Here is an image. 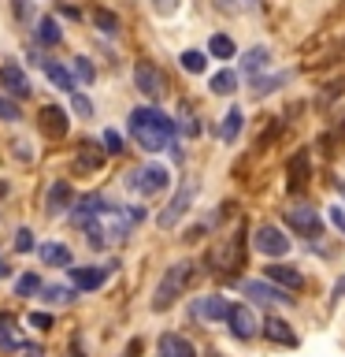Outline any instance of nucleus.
<instances>
[{
    "label": "nucleus",
    "instance_id": "2",
    "mask_svg": "<svg viewBox=\"0 0 345 357\" xmlns=\"http://www.w3.org/2000/svg\"><path fill=\"white\" fill-rule=\"evenodd\" d=\"M189 275H193V264H189V261H178V264L167 268L163 279H160V287H156V294H152V312L171 309L175 301L182 298V290L189 287Z\"/></svg>",
    "mask_w": 345,
    "mask_h": 357
},
{
    "label": "nucleus",
    "instance_id": "24",
    "mask_svg": "<svg viewBox=\"0 0 345 357\" xmlns=\"http://www.w3.org/2000/svg\"><path fill=\"white\" fill-rule=\"evenodd\" d=\"M45 75H49V82L56 86V89H67V93H74V78L67 75V67H60V63H45Z\"/></svg>",
    "mask_w": 345,
    "mask_h": 357
},
{
    "label": "nucleus",
    "instance_id": "21",
    "mask_svg": "<svg viewBox=\"0 0 345 357\" xmlns=\"http://www.w3.org/2000/svg\"><path fill=\"white\" fill-rule=\"evenodd\" d=\"M267 56H271V52H267V49H264V45H260V49H249V52H245V56H241V71L256 78V75H260V71H264V67H267Z\"/></svg>",
    "mask_w": 345,
    "mask_h": 357
},
{
    "label": "nucleus",
    "instance_id": "34",
    "mask_svg": "<svg viewBox=\"0 0 345 357\" xmlns=\"http://www.w3.org/2000/svg\"><path fill=\"white\" fill-rule=\"evenodd\" d=\"M74 75H78V82H82V86H89V82H93V78H97L93 63H89L86 56H78V60H74Z\"/></svg>",
    "mask_w": 345,
    "mask_h": 357
},
{
    "label": "nucleus",
    "instance_id": "32",
    "mask_svg": "<svg viewBox=\"0 0 345 357\" xmlns=\"http://www.w3.org/2000/svg\"><path fill=\"white\" fill-rule=\"evenodd\" d=\"M45 294V301H56V305H67V301H74V290L71 287H56V283H49L41 290Z\"/></svg>",
    "mask_w": 345,
    "mask_h": 357
},
{
    "label": "nucleus",
    "instance_id": "44",
    "mask_svg": "<svg viewBox=\"0 0 345 357\" xmlns=\"http://www.w3.org/2000/svg\"><path fill=\"white\" fill-rule=\"evenodd\" d=\"M122 216H127L130 223H141V220H145V208H138V205H127V208H122Z\"/></svg>",
    "mask_w": 345,
    "mask_h": 357
},
{
    "label": "nucleus",
    "instance_id": "17",
    "mask_svg": "<svg viewBox=\"0 0 345 357\" xmlns=\"http://www.w3.org/2000/svg\"><path fill=\"white\" fill-rule=\"evenodd\" d=\"M41 130L49 134V138H63L67 134V112L56 108V105H45L41 108Z\"/></svg>",
    "mask_w": 345,
    "mask_h": 357
},
{
    "label": "nucleus",
    "instance_id": "47",
    "mask_svg": "<svg viewBox=\"0 0 345 357\" xmlns=\"http://www.w3.org/2000/svg\"><path fill=\"white\" fill-rule=\"evenodd\" d=\"M330 298H334V301H342V298H345V275L338 279V283H334V294H330Z\"/></svg>",
    "mask_w": 345,
    "mask_h": 357
},
{
    "label": "nucleus",
    "instance_id": "43",
    "mask_svg": "<svg viewBox=\"0 0 345 357\" xmlns=\"http://www.w3.org/2000/svg\"><path fill=\"white\" fill-rule=\"evenodd\" d=\"M15 354H19V357H41V346H33V342H19V346H15Z\"/></svg>",
    "mask_w": 345,
    "mask_h": 357
},
{
    "label": "nucleus",
    "instance_id": "18",
    "mask_svg": "<svg viewBox=\"0 0 345 357\" xmlns=\"http://www.w3.org/2000/svg\"><path fill=\"white\" fill-rule=\"evenodd\" d=\"M264 335H267L271 342H278V346H297V335H294V328H289L286 320H278V317L264 320Z\"/></svg>",
    "mask_w": 345,
    "mask_h": 357
},
{
    "label": "nucleus",
    "instance_id": "22",
    "mask_svg": "<svg viewBox=\"0 0 345 357\" xmlns=\"http://www.w3.org/2000/svg\"><path fill=\"white\" fill-rule=\"evenodd\" d=\"M178 63H182V71H189V75H204L208 71V56L200 49H186L182 56H178Z\"/></svg>",
    "mask_w": 345,
    "mask_h": 357
},
{
    "label": "nucleus",
    "instance_id": "25",
    "mask_svg": "<svg viewBox=\"0 0 345 357\" xmlns=\"http://www.w3.org/2000/svg\"><path fill=\"white\" fill-rule=\"evenodd\" d=\"M175 130H182L186 138H197V134H200V119L193 116V108H189V105L178 108V123H175Z\"/></svg>",
    "mask_w": 345,
    "mask_h": 357
},
{
    "label": "nucleus",
    "instance_id": "9",
    "mask_svg": "<svg viewBox=\"0 0 345 357\" xmlns=\"http://www.w3.org/2000/svg\"><path fill=\"white\" fill-rule=\"evenodd\" d=\"M108 208H115V205H108V197H100V194H89V197H82V201H78V205H74V223H78V227H93V223L100 220V216H104V212Z\"/></svg>",
    "mask_w": 345,
    "mask_h": 357
},
{
    "label": "nucleus",
    "instance_id": "23",
    "mask_svg": "<svg viewBox=\"0 0 345 357\" xmlns=\"http://www.w3.org/2000/svg\"><path fill=\"white\" fill-rule=\"evenodd\" d=\"M15 317H11V312H0V346H4V350H15V346L22 342L19 335H15Z\"/></svg>",
    "mask_w": 345,
    "mask_h": 357
},
{
    "label": "nucleus",
    "instance_id": "7",
    "mask_svg": "<svg viewBox=\"0 0 345 357\" xmlns=\"http://www.w3.org/2000/svg\"><path fill=\"white\" fill-rule=\"evenodd\" d=\"M134 86H138V93H145L149 100H156L163 93V75L160 67L149 63V60H138V67H134Z\"/></svg>",
    "mask_w": 345,
    "mask_h": 357
},
{
    "label": "nucleus",
    "instance_id": "39",
    "mask_svg": "<svg viewBox=\"0 0 345 357\" xmlns=\"http://www.w3.org/2000/svg\"><path fill=\"white\" fill-rule=\"evenodd\" d=\"M15 250H19V253H30V250H33V234H30L26 227H19V234H15Z\"/></svg>",
    "mask_w": 345,
    "mask_h": 357
},
{
    "label": "nucleus",
    "instance_id": "42",
    "mask_svg": "<svg viewBox=\"0 0 345 357\" xmlns=\"http://www.w3.org/2000/svg\"><path fill=\"white\" fill-rule=\"evenodd\" d=\"M327 216H330V223H334V227H338V231L345 234V208H338V205H330V208H327Z\"/></svg>",
    "mask_w": 345,
    "mask_h": 357
},
{
    "label": "nucleus",
    "instance_id": "29",
    "mask_svg": "<svg viewBox=\"0 0 345 357\" xmlns=\"http://www.w3.org/2000/svg\"><path fill=\"white\" fill-rule=\"evenodd\" d=\"M93 22H97L100 33H108V38H115V33H119V15H111V11H104V8L93 11Z\"/></svg>",
    "mask_w": 345,
    "mask_h": 357
},
{
    "label": "nucleus",
    "instance_id": "26",
    "mask_svg": "<svg viewBox=\"0 0 345 357\" xmlns=\"http://www.w3.org/2000/svg\"><path fill=\"white\" fill-rule=\"evenodd\" d=\"M38 41H41V45H60V41H63L60 22H56L52 15H45V19L38 22Z\"/></svg>",
    "mask_w": 345,
    "mask_h": 357
},
{
    "label": "nucleus",
    "instance_id": "30",
    "mask_svg": "<svg viewBox=\"0 0 345 357\" xmlns=\"http://www.w3.org/2000/svg\"><path fill=\"white\" fill-rule=\"evenodd\" d=\"M208 52L216 56V60H230V56H234V41L227 38V33H216V38L208 41Z\"/></svg>",
    "mask_w": 345,
    "mask_h": 357
},
{
    "label": "nucleus",
    "instance_id": "4",
    "mask_svg": "<svg viewBox=\"0 0 345 357\" xmlns=\"http://www.w3.org/2000/svg\"><path fill=\"white\" fill-rule=\"evenodd\" d=\"M197 190H200V186L193 183V178H186V183L178 186V190H175V197L167 201V208L160 212V216H156V223H160L163 231H167V227H175V223H178V220H182L186 212H189V205H193Z\"/></svg>",
    "mask_w": 345,
    "mask_h": 357
},
{
    "label": "nucleus",
    "instance_id": "49",
    "mask_svg": "<svg viewBox=\"0 0 345 357\" xmlns=\"http://www.w3.org/2000/svg\"><path fill=\"white\" fill-rule=\"evenodd\" d=\"M71 357H86V350H82V342H78V339L71 342Z\"/></svg>",
    "mask_w": 345,
    "mask_h": 357
},
{
    "label": "nucleus",
    "instance_id": "16",
    "mask_svg": "<svg viewBox=\"0 0 345 357\" xmlns=\"http://www.w3.org/2000/svg\"><path fill=\"white\" fill-rule=\"evenodd\" d=\"M160 357H197V350H193L189 339H182V335L163 331L160 335Z\"/></svg>",
    "mask_w": 345,
    "mask_h": 357
},
{
    "label": "nucleus",
    "instance_id": "6",
    "mask_svg": "<svg viewBox=\"0 0 345 357\" xmlns=\"http://www.w3.org/2000/svg\"><path fill=\"white\" fill-rule=\"evenodd\" d=\"M252 245H256V253H267V257H282L289 253V238L278 227H271V223H260L252 234Z\"/></svg>",
    "mask_w": 345,
    "mask_h": 357
},
{
    "label": "nucleus",
    "instance_id": "35",
    "mask_svg": "<svg viewBox=\"0 0 345 357\" xmlns=\"http://www.w3.org/2000/svg\"><path fill=\"white\" fill-rule=\"evenodd\" d=\"M100 160H104V153H97V145L86 142V145H82V167H97Z\"/></svg>",
    "mask_w": 345,
    "mask_h": 357
},
{
    "label": "nucleus",
    "instance_id": "48",
    "mask_svg": "<svg viewBox=\"0 0 345 357\" xmlns=\"http://www.w3.org/2000/svg\"><path fill=\"white\" fill-rule=\"evenodd\" d=\"M15 156H19V160H30V145L26 142H22V145L15 142Z\"/></svg>",
    "mask_w": 345,
    "mask_h": 357
},
{
    "label": "nucleus",
    "instance_id": "19",
    "mask_svg": "<svg viewBox=\"0 0 345 357\" xmlns=\"http://www.w3.org/2000/svg\"><path fill=\"white\" fill-rule=\"evenodd\" d=\"M38 253H41V261L49 264V268H71V250L60 245V242H45Z\"/></svg>",
    "mask_w": 345,
    "mask_h": 357
},
{
    "label": "nucleus",
    "instance_id": "15",
    "mask_svg": "<svg viewBox=\"0 0 345 357\" xmlns=\"http://www.w3.org/2000/svg\"><path fill=\"white\" fill-rule=\"evenodd\" d=\"M267 279H271L275 287H282V290H300L305 287V275H300L294 264H267Z\"/></svg>",
    "mask_w": 345,
    "mask_h": 357
},
{
    "label": "nucleus",
    "instance_id": "5",
    "mask_svg": "<svg viewBox=\"0 0 345 357\" xmlns=\"http://www.w3.org/2000/svg\"><path fill=\"white\" fill-rule=\"evenodd\" d=\"M286 223L300 234V238H319V231H323V220H319V212L312 208V205L286 208Z\"/></svg>",
    "mask_w": 345,
    "mask_h": 357
},
{
    "label": "nucleus",
    "instance_id": "50",
    "mask_svg": "<svg viewBox=\"0 0 345 357\" xmlns=\"http://www.w3.org/2000/svg\"><path fill=\"white\" fill-rule=\"evenodd\" d=\"M4 275H8V264H4V261H0V279H4Z\"/></svg>",
    "mask_w": 345,
    "mask_h": 357
},
{
    "label": "nucleus",
    "instance_id": "31",
    "mask_svg": "<svg viewBox=\"0 0 345 357\" xmlns=\"http://www.w3.org/2000/svg\"><path fill=\"white\" fill-rule=\"evenodd\" d=\"M38 290H45V287H41V279L33 275V272L19 275V283H15V294H19V298H33V294H38Z\"/></svg>",
    "mask_w": 345,
    "mask_h": 357
},
{
    "label": "nucleus",
    "instance_id": "12",
    "mask_svg": "<svg viewBox=\"0 0 345 357\" xmlns=\"http://www.w3.org/2000/svg\"><path fill=\"white\" fill-rule=\"evenodd\" d=\"M227 324H230L234 339H252V335L260 331V328H256V312H252L249 305H230Z\"/></svg>",
    "mask_w": 345,
    "mask_h": 357
},
{
    "label": "nucleus",
    "instance_id": "27",
    "mask_svg": "<svg viewBox=\"0 0 345 357\" xmlns=\"http://www.w3.org/2000/svg\"><path fill=\"white\" fill-rule=\"evenodd\" d=\"M238 130H241V112L230 108L227 116H223V123H219V138L223 142H234V138H238Z\"/></svg>",
    "mask_w": 345,
    "mask_h": 357
},
{
    "label": "nucleus",
    "instance_id": "40",
    "mask_svg": "<svg viewBox=\"0 0 345 357\" xmlns=\"http://www.w3.org/2000/svg\"><path fill=\"white\" fill-rule=\"evenodd\" d=\"M30 324H33L38 331H49V328H52V312H30Z\"/></svg>",
    "mask_w": 345,
    "mask_h": 357
},
{
    "label": "nucleus",
    "instance_id": "3",
    "mask_svg": "<svg viewBox=\"0 0 345 357\" xmlns=\"http://www.w3.org/2000/svg\"><path fill=\"white\" fill-rule=\"evenodd\" d=\"M167 178L171 175H167L163 164H141V167H130L127 186L141 197H152V194H160V190H167Z\"/></svg>",
    "mask_w": 345,
    "mask_h": 357
},
{
    "label": "nucleus",
    "instance_id": "41",
    "mask_svg": "<svg viewBox=\"0 0 345 357\" xmlns=\"http://www.w3.org/2000/svg\"><path fill=\"white\" fill-rule=\"evenodd\" d=\"M152 8H156V15H175L178 0H152Z\"/></svg>",
    "mask_w": 345,
    "mask_h": 357
},
{
    "label": "nucleus",
    "instance_id": "36",
    "mask_svg": "<svg viewBox=\"0 0 345 357\" xmlns=\"http://www.w3.org/2000/svg\"><path fill=\"white\" fill-rule=\"evenodd\" d=\"M100 145H104V153H108V156L122 153V138H119L115 130H104V138H100Z\"/></svg>",
    "mask_w": 345,
    "mask_h": 357
},
{
    "label": "nucleus",
    "instance_id": "1",
    "mask_svg": "<svg viewBox=\"0 0 345 357\" xmlns=\"http://www.w3.org/2000/svg\"><path fill=\"white\" fill-rule=\"evenodd\" d=\"M130 138L149 153L175 149V119L160 108H134L130 112Z\"/></svg>",
    "mask_w": 345,
    "mask_h": 357
},
{
    "label": "nucleus",
    "instance_id": "46",
    "mask_svg": "<svg viewBox=\"0 0 345 357\" xmlns=\"http://www.w3.org/2000/svg\"><path fill=\"white\" fill-rule=\"evenodd\" d=\"M216 8H219V11H230V15H234V11L241 8V0H216Z\"/></svg>",
    "mask_w": 345,
    "mask_h": 357
},
{
    "label": "nucleus",
    "instance_id": "20",
    "mask_svg": "<svg viewBox=\"0 0 345 357\" xmlns=\"http://www.w3.org/2000/svg\"><path fill=\"white\" fill-rule=\"evenodd\" d=\"M289 78H294L289 71H278V75H267V78H252V93L256 97H267V93H275L278 86H286Z\"/></svg>",
    "mask_w": 345,
    "mask_h": 357
},
{
    "label": "nucleus",
    "instance_id": "38",
    "mask_svg": "<svg viewBox=\"0 0 345 357\" xmlns=\"http://www.w3.org/2000/svg\"><path fill=\"white\" fill-rule=\"evenodd\" d=\"M71 108H74L82 119H89V116H93V105H89V97H82V93H74V97H71Z\"/></svg>",
    "mask_w": 345,
    "mask_h": 357
},
{
    "label": "nucleus",
    "instance_id": "10",
    "mask_svg": "<svg viewBox=\"0 0 345 357\" xmlns=\"http://www.w3.org/2000/svg\"><path fill=\"white\" fill-rule=\"evenodd\" d=\"M189 312H193L197 320H227L230 305H227V298H219V294H204V298H193Z\"/></svg>",
    "mask_w": 345,
    "mask_h": 357
},
{
    "label": "nucleus",
    "instance_id": "28",
    "mask_svg": "<svg viewBox=\"0 0 345 357\" xmlns=\"http://www.w3.org/2000/svg\"><path fill=\"white\" fill-rule=\"evenodd\" d=\"M211 93H219V97H227V93H234L238 89V75L234 71H219V75H211Z\"/></svg>",
    "mask_w": 345,
    "mask_h": 357
},
{
    "label": "nucleus",
    "instance_id": "13",
    "mask_svg": "<svg viewBox=\"0 0 345 357\" xmlns=\"http://www.w3.org/2000/svg\"><path fill=\"white\" fill-rule=\"evenodd\" d=\"M71 201H74V190H71V183L56 178V183L49 186V197H45V212H49V216H60L63 208H71Z\"/></svg>",
    "mask_w": 345,
    "mask_h": 357
},
{
    "label": "nucleus",
    "instance_id": "45",
    "mask_svg": "<svg viewBox=\"0 0 345 357\" xmlns=\"http://www.w3.org/2000/svg\"><path fill=\"white\" fill-rule=\"evenodd\" d=\"M138 354H141V339H130V342H127V350H122L119 357H138Z\"/></svg>",
    "mask_w": 345,
    "mask_h": 357
},
{
    "label": "nucleus",
    "instance_id": "11",
    "mask_svg": "<svg viewBox=\"0 0 345 357\" xmlns=\"http://www.w3.org/2000/svg\"><path fill=\"white\" fill-rule=\"evenodd\" d=\"M71 272V283L74 290H100L111 268H97V264H78V268H67Z\"/></svg>",
    "mask_w": 345,
    "mask_h": 357
},
{
    "label": "nucleus",
    "instance_id": "8",
    "mask_svg": "<svg viewBox=\"0 0 345 357\" xmlns=\"http://www.w3.org/2000/svg\"><path fill=\"white\" fill-rule=\"evenodd\" d=\"M241 290L256 301V305H278V301H289V290L275 287V283H264V279H245Z\"/></svg>",
    "mask_w": 345,
    "mask_h": 357
},
{
    "label": "nucleus",
    "instance_id": "37",
    "mask_svg": "<svg viewBox=\"0 0 345 357\" xmlns=\"http://www.w3.org/2000/svg\"><path fill=\"white\" fill-rule=\"evenodd\" d=\"M0 119L4 123H19L22 116H19V105H11L8 97H0Z\"/></svg>",
    "mask_w": 345,
    "mask_h": 357
},
{
    "label": "nucleus",
    "instance_id": "14",
    "mask_svg": "<svg viewBox=\"0 0 345 357\" xmlns=\"http://www.w3.org/2000/svg\"><path fill=\"white\" fill-rule=\"evenodd\" d=\"M0 86H4L11 97H30V93H33V89H30V78L22 75L15 63H4V67H0Z\"/></svg>",
    "mask_w": 345,
    "mask_h": 357
},
{
    "label": "nucleus",
    "instance_id": "33",
    "mask_svg": "<svg viewBox=\"0 0 345 357\" xmlns=\"http://www.w3.org/2000/svg\"><path fill=\"white\" fill-rule=\"evenodd\" d=\"M305 167H308V153H297L294 164H289V175H294V183H289V186H294V190L305 186Z\"/></svg>",
    "mask_w": 345,
    "mask_h": 357
},
{
    "label": "nucleus",
    "instance_id": "51",
    "mask_svg": "<svg viewBox=\"0 0 345 357\" xmlns=\"http://www.w3.org/2000/svg\"><path fill=\"white\" fill-rule=\"evenodd\" d=\"M342 197H345V183H342Z\"/></svg>",
    "mask_w": 345,
    "mask_h": 357
}]
</instances>
